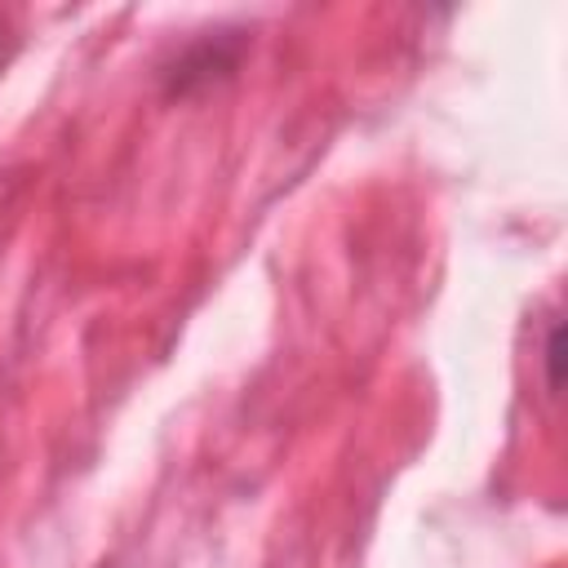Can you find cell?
I'll return each instance as SVG.
<instances>
[{"mask_svg":"<svg viewBox=\"0 0 568 568\" xmlns=\"http://www.w3.org/2000/svg\"><path fill=\"white\" fill-rule=\"evenodd\" d=\"M559 342H564V333H559V324H550V337H546V382H550V390H559Z\"/></svg>","mask_w":568,"mask_h":568,"instance_id":"6da1fadb","label":"cell"}]
</instances>
